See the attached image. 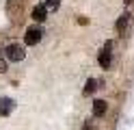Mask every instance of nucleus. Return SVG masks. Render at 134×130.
Returning <instances> with one entry per match:
<instances>
[{"mask_svg": "<svg viewBox=\"0 0 134 130\" xmlns=\"http://www.w3.org/2000/svg\"><path fill=\"white\" fill-rule=\"evenodd\" d=\"M110 50H113V41H106V43H104L102 54H99V65H102L104 69H106V67H110Z\"/></svg>", "mask_w": 134, "mask_h": 130, "instance_id": "7ed1b4c3", "label": "nucleus"}, {"mask_svg": "<svg viewBox=\"0 0 134 130\" xmlns=\"http://www.w3.org/2000/svg\"><path fill=\"white\" fill-rule=\"evenodd\" d=\"M13 108H15V100H11V98H2V100H0V115H2V117L11 115Z\"/></svg>", "mask_w": 134, "mask_h": 130, "instance_id": "20e7f679", "label": "nucleus"}, {"mask_svg": "<svg viewBox=\"0 0 134 130\" xmlns=\"http://www.w3.org/2000/svg\"><path fill=\"white\" fill-rule=\"evenodd\" d=\"M104 113H106V102L104 100H95L93 102V115L95 117H102Z\"/></svg>", "mask_w": 134, "mask_h": 130, "instance_id": "423d86ee", "label": "nucleus"}, {"mask_svg": "<svg viewBox=\"0 0 134 130\" xmlns=\"http://www.w3.org/2000/svg\"><path fill=\"white\" fill-rule=\"evenodd\" d=\"M48 13H50V11H48V9H46L43 4H41V2H39V4L35 7V9H32V17H35L37 22H46V17H48Z\"/></svg>", "mask_w": 134, "mask_h": 130, "instance_id": "39448f33", "label": "nucleus"}, {"mask_svg": "<svg viewBox=\"0 0 134 130\" xmlns=\"http://www.w3.org/2000/svg\"><path fill=\"white\" fill-rule=\"evenodd\" d=\"M2 72H7V61L0 59V74H2Z\"/></svg>", "mask_w": 134, "mask_h": 130, "instance_id": "9d476101", "label": "nucleus"}, {"mask_svg": "<svg viewBox=\"0 0 134 130\" xmlns=\"http://www.w3.org/2000/svg\"><path fill=\"white\" fill-rule=\"evenodd\" d=\"M82 130H91V126H85V128H82Z\"/></svg>", "mask_w": 134, "mask_h": 130, "instance_id": "9b49d317", "label": "nucleus"}, {"mask_svg": "<svg viewBox=\"0 0 134 130\" xmlns=\"http://www.w3.org/2000/svg\"><path fill=\"white\" fill-rule=\"evenodd\" d=\"M58 2H61V0H41V4H43L48 11H56V9H58Z\"/></svg>", "mask_w": 134, "mask_h": 130, "instance_id": "6e6552de", "label": "nucleus"}, {"mask_svg": "<svg viewBox=\"0 0 134 130\" xmlns=\"http://www.w3.org/2000/svg\"><path fill=\"white\" fill-rule=\"evenodd\" d=\"M4 56H7V61H13V63H18V61H24L26 52H24V48H22V46L13 43V46H7V50H4Z\"/></svg>", "mask_w": 134, "mask_h": 130, "instance_id": "f257e3e1", "label": "nucleus"}, {"mask_svg": "<svg viewBox=\"0 0 134 130\" xmlns=\"http://www.w3.org/2000/svg\"><path fill=\"white\" fill-rule=\"evenodd\" d=\"M41 28H37V26H32V28H28L26 33H24V43L26 46H37V43L41 41Z\"/></svg>", "mask_w": 134, "mask_h": 130, "instance_id": "f03ea898", "label": "nucleus"}, {"mask_svg": "<svg viewBox=\"0 0 134 130\" xmlns=\"http://www.w3.org/2000/svg\"><path fill=\"white\" fill-rule=\"evenodd\" d=\"M125 2H128V4H130V2H132V0H125Z\"/></svg>", "mask_w": 134, "mask_h": 130, "instance_id": "f8f14e48", "label": "nucleus"}, {"mask_svg": "<svg viewBox=\"0 0 134 130\" xmlns=\"http://www.w3.org/2000/svg\"><path fill=\"white\" fill-rule=\"evenodd\" d=\"M125 24H128V15H121V17H119V20H117V30H119V33H121V30L125 28Z\"/></svg>", "mask_w": 134, "mask_h": 130, "instance_id": "1a4fd4ad", "label": "nucleus"}, {"mask_svg": "<svg viewBox=\"0 0 134 130\" xmlns=\"http://www.w3.org/2000/svg\"><path fill=\"white\" fill-rule=\"evenodd\" d=\"M97 85H99V82L95 80V78H89V80H87V87H85V93H87V95L93 93V91L97 89Z\"/></svg>", "mask_w": 134, "mask_h": 130, "instance_id": "0eeeda50", "label": "nucleus"}]
</instances>
